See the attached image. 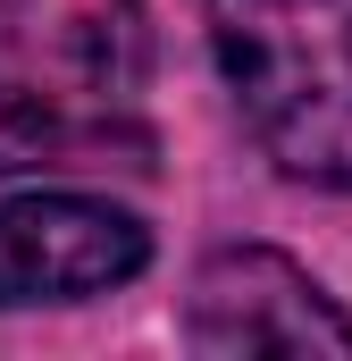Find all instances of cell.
I'll list each match as a JSON object with an SVG mask.
<instances>
[{"label":"cell","instance_id":"cell-1","mask_svg":"<svg viewBox=\"0 0 352 361\" xmlns=\"http://www.w3.org/2000/svg\"><path fill=\"white\" fill-rule=\"evenodd\" d=\"M210 51L268 160L352 193V0H210Z\"/></svg>","mask_w":352,"mask_h":361},{"label":"cell","instance_id":"cell-2","mask_svg":"<svg viewBox=\"0 0 352 361\" xmlns=\"http://www.w3.org/2000/svg\"><path fill=\"white\" fill-rule=\"evenodd\" d=\"M151 235L118 202L92 193H25L0 202V311L17 302H84L143 277Z\"/></svg>","mask_w":352,"mask_h":361},{"label":"cell","instance_id":"cell-3","mask_svg":"<svg viewBox=\"0 0 352 361\" xmlns=\"http://www.w3.org/2000/svg\"><path fill=\"white\" fill-rule=\"evenodd\" d=\"M184 336L201 353H352V319L285 252H218L193 277Z\"/></svg>","mask_w":352,"mask_h":361},{"label":"cell","instance_id":"cell-4","mask_svg":"<svg viewBox=\"0 0 352 361\" xmlns=\"http://www.w3.org/2000/svg\"><path fill=\"white\" fill-rule=\"evenodd\" d=\"M76 143H84V135H76L68 101L42 85L34 68H17V59L0 51V177H17V169H59Z\"/></svg>","mask_w":352,"mask_h":361}]
</instances>
